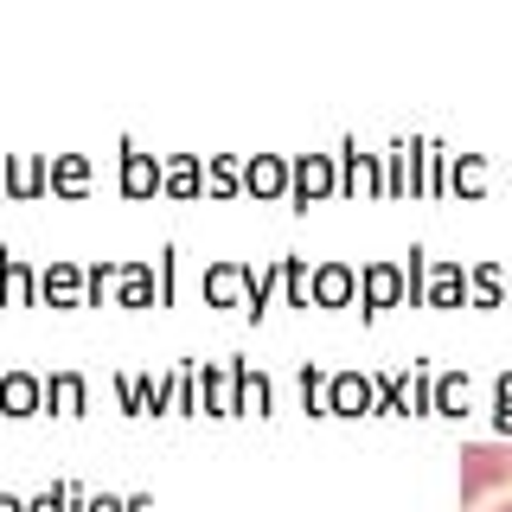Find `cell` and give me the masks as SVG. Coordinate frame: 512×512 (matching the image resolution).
<instances>
[{
    "label": "cell",
    "instance_id": "cell-1",
    "mask_svg": "<svg viewBox=\"0 0 512 512\" xmlns=\"http://www.w3.org/2000/svg\"><path fill=\"white\" fill-rule=\"evenodd\" d=\"M506 474H512V448H500V442L461 448V500H480V493H487L493 480H506Z\"/></svg>",
    "mask_w": 512,
    "mask_h": 512
},
{
    "label": "cell",
    "instance_id": "cell-2",
    "mask_svg": "<svg viewBox=\"0 0 512 512\" xmlns=\"http://www.w3.org/2000/svg\"><path fill=\"white\" fill-rule=\"evenodd\" d=\"M0 512H20V506H13V500H0Z\"/></svg>",
    "mask_w": 512,
    "mask_h": 512
},
{
    "label": "cell",
    "instance_id": "cell-3",
    "mask_svg": "<svg viewBox=\"0 0 512 512\" xmlns=\"http://www.w3.org/2000/svg\"><path fill=\"white\" fill-rule=\"evenodd\" d=\"M493 512H512V500H500V506H493Z\"/></svg>",
    "mask_w": 512,
    "mask_h": 512
}]
</instances>
